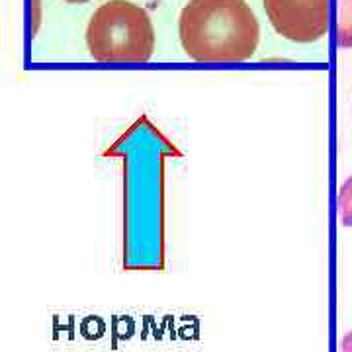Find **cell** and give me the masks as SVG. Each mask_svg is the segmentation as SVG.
I'll use <instances>...</instances> for the list:
<instances>
[{"mask_svg": "<svg viewBox=\"0 0 352 352\" xmlns=\"http://www.w3.org/2000/svg\"><path fill=\"white\" fill-rule=\"evenodd\" d=\"M178 38L196 63H243L256 53L261 25L247 0H190L178 18Z\"/></svg>", "mask_w": 352, "mask_h": 352, "instance_id": "obj_1", "label": "cell"}, {"mask_svg": "<svg viewBox=\"0 0 352 352\" xmlns=\"http://www.w3.org/2000/svg\"><path fill=\"white\" fill-rule=\"evenodd\" d=\"M151 16L129 0H108L87 25V47L98 63H147L155 51Z\"/></svg>", "mask_w": 352, "mask_h": 352, "instance_id": "obj_2", "label": "cell"}, {"mask_svg": "<svg viewBox=\"0 0 352 352\" xmlns=\"http://www.w3.org/2000/svg\"><path fill=\"white\" fill-rule=\"evenodd\" d=\"M264 12L282 38L314 43L329 30V0H263Z\"/></svg>", "mask_w": 352, "mask_h": 352, "instance_id": "obj_3", "label": "cell"}, {"mask_svg": "<svg viewBox=\"0 0 352 352\" xmlns=\"http://www.w3.org/2000/svg\"><path fill=\"white\" fill-rule=\"evenodd\" d=\"M335 41L340 50H352V0H337Z\"/></svg>", "mask_w": 352, "mask_h": 352, "instance_id": "obj_4", "label": "cell"}, {"mask_svg": "<svg viewBox=\"0 0 352 352\" xmlns=\"http://www.w3.org/2000/svg\"><path fill=\"white\" fill-rule=\"evenodd\" d=\"M337 212L340 223L344 227H352V175L340 186L337 196Z\"/></svg>", "mask_w": 352, "mask_h": 352, "instance_id": "obj_5", "label": "cell"}, {"mask_svg": "<svg viewBox=\"0 0 352 352\" xmlns=\"http://www.w3.org/2000/svg\"><path fill=\"white\" fill-rule=\"evenodd\" d=\"M340 352H352V331H349L340 340Z\"/></svg>", "mask_w": 352, "mask_h": 352, "instance_id": "obj_6", "label": "cell"}, {"mask_svg": "<svg viewBox=\"0 0 352 352\" xmlns=\"http://www.w3.org/2000/svg\"><path fill=\"white\" fill-rule=\"evenodd\" d=\"M65 2H69V4H85L88 0H65Z\"/></svg>", "mask_w": 352, "mask_h": 352, "instance_id": "obj_7", "label": "cell"}]
</instances>
